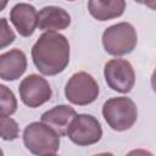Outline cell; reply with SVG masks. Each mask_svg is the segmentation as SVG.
Instances as JSON below:
<instances>
[{
  "label": "cell",
  "instance_id": "1",
  "mask_svg": "<svg viewBox=\"0 0 156 156\" xmlns=\"http://www.w3.org/2000/svg\"><path fill=\"white\" fill-rule=\"evenodd\" d=\"M68 39L56 32H44L32 48V60L44 76H56L66 69L69 62Z\"/></svg>",
  "mask_w": 156,
  "mask_h": 156
},
{
  "label": "cell",
  "instance_id": "2",
  "mask_svg": "<svg viewBox=\"0 0 156 156\" xmlns=\"http://www.w3.org/2000/svg\"><path fill=\"white\" fill-rule=\"evenodd\" d=\"M23 143L33 155L49 156L58 151L60 135L41 121L32 122L23 130Z\"/></svg>",
  "mask_w": 156,
  "mask_h": 156
},
{
  "label": "cell",
  "instance_id": "3",
  "mask_svg": "<svg viewBox=\"0 0 156 156\" xmlns=\"http://www.w3.org/2000/svg\"><path fill=\"white\" fill-rule=\"evenodd\" d=\"M102 116L111 129L116 132H124L132 128L136 122L138 108L130 98H111L104 102Z\"/></svg>",
  "mask_w": 156,
  "mask_h": 156
},
{
  "label": "cell",
  "instance_id": "4",
  "mask_svg": "<svg viewBox=\"0 0 156 156\" xmlns=\"http://www.w3.org/2000/svg\"><path fill=\"white\" fill-rule=\"evenodd\" d=\"M138 44L135 28L128 22H119L107 27L102 33V46L112 56H123L133 52Z\"/></svg>",
  "mask_w": 156,
  "mask_h": 156
},
{
  "label": "cell",
  "instance_id": "5",
  "mask_svg": "<svg viewBox=\"0 0 156 156\" xmlns=\"http://www.w3.org/2000/svg\"><path fill=\"white\" fill-rule=\"evenodd\" d=\"M100 89L98 82L88 72L80 71L74 73L65 87L66 99L78 106H87L96 100Z\"/></svg>",
  "mask_w": 156,
  "mask_h": 156
},
{
  "label": "cell",
  "instance_id": "6",
  "mask_svg": "<svg viewBox=\"0 0 156 156\" xmlns=\"http://www.w3.org/2000/svg\"><path fill=\"white\" fill-rule=\"evenodd\" d=\"M68 139L78 146L96 144L102 136V128L96 117L88 113H78L67 129Z\"/></svg>",
  "mask_w": 156,
  "mask_h": 156
},
{
  "label": "cell",
  "instance_id": "7",
  "mask_svg": "<svg viewBox=\"0 0 156 156\" xmlns=\"http://www.w3.org/2000/svg\"><path fill=\"white\" fill-rule=\"evenodd\" d=\"M104 77L108 88L127 94L135 84V72L132 63L124 58H112L105 63Z\"/></svg>",
  "mask_w": 156,
  "mask_h": 156
},
{
  "label": "cell",
  "instance_id": "8",
  "mask_svg": "<svg viewBox=\"0 0 156 156\" xmlns=\"http://www.w3.org/2000/svg\"><path fill=\"white\" fill-rule=\"evenodd\" d=\"M21 101L32 108L39 107L51 99L52 90L49 82L39 74H29L22 79L18 87Z\"/></svg>",
  "mask_w": 156,
  "mask_h": 156
},
{
  "label": "cell",
  "instance_id": "9",
  "mask_svg": "<svg viewBox=\"0 0 156 156\" xmlns=\"http://www.w3.org/2000/svg\"><path fill=\"white\" fill-rule=\"evenodd\" d=\"M10 22L15 26L21 37L28 38L38 27V12L30 4H16L10 11Z\"/></svg>",
  "mask_w": 156,
  "mask_h": 156
},
{
  "label": "cell",
  "instance_id": "10",
  "mask_svg": "<svg viewBox=\"0 0 156 156\" xmlns=\"http://www.w3.org/2000/svg\"><path fill=\"white\" fill-rule=\"evenodd\" d=\"M27 69L26 54L20 49H11L0 55V78L2 80H16Z\"/></svg>",
  "mask_w": 156,
  "mask_h": 156
},
{
  "label": "cell",
  "instance_id": "11",
  "mask_svg": "<svg viewBox=\"0 0 156 156\" xmlns=\"http://www.w3.org/2000/svg\"><path fill=\"white\" fill-rule=\"evenodd\" d=\"M69 13L58 6H45L38 12V28L45 32H56L68 28Z\"/></svg>",
  "mask_w": 156,
  "mask_h": 156
},
{
  "label": "cell",
  "instance_id": "12",
  "mask_svg": "<svg viewBox=\"0 0 156 156\" xmlns=\"http://www.w3.org/2000/svg\"><path fill=\"white\" fill-rule=\"evenodd\" d=\"M77 116L73 107L68 105H57L41 115V122L52 128L60 136L67 135V129L72 119Z\"/></svg>",
  "mask_w": 156,
  "mask_h": 156
},
{
  "label": "cell",
  "instance_id": "13",
  "mask_svg": "<svg viewBox=\"0 0 156 156\" xmlns=\"http://www.w3.org/2000/svg\"><path fill=\"white\" fill-rule=\"evenodd\" d=\"M90 15L98 21H108L123 15L126 10L124 0H90L88 1Z\"/></svg>",
  "mask_w": 156,
  "mask_h": 156
},
{
  "label": "cell",
  "instance_id": "14",
  "mask_svg": "<svg viewBox=\"0 0 156 156\" xmlns=\"http://www.w3.org/2000/svg\"><path fill=\"white\" fill-rule=\"evenodd\" d=\"M1 90V117H10L12 116L17 110V100L15 98V94L11 89H9L6 85H0Z\"/></svg>",
  "mask_w": 156,
  "mask_h": 156
},
{
  "label": "cell",
  "instance_id": "15",
  "mask_svg": "<svg viewBox=\"0 0 156 156\" xmlns=\"http://www.w3.org/2000/svg\"><path fill=\"white\" fill-rule=\"evenodd\" d=\"M0 133L2 140L12 141L18 138L20 129L17 122L11 117H1L0 118Z\"/></svg>",
  "mask_w": 156,
  "mask_h": 156
},
{
  "label": "cell",
  "instance_id": "16",
  "mask_svg": "<svg viewBox=\"0 0 156 156\" xmlns=\"http://www.w3.org/2000/svg\"><path fill=\"white\" fill-rule=\"evenodd\" d=\"M0 24H1V32H0V40H1V49H5L6 46H9L10 44H12L15 41V33L13 30L10 28L7 20L6 18H1L0 20Z\"/></svg>",
  "mask_w": 156,
  "mask_h": 156
},
{
  "label": "cell",
  "instance_id": "17",
  "mask_svg": "<svg viewBox=\"0 0 156 156\" xmlns=\"http://www.w3.org/2000/svg\"><path fill=\"white\" fill-rule=\"evenodd\" d=\"M126 156H154V155L145 149H135V150L129 151Z\"/></svg>",
  "mask_w": 156,
  "mask_h": 156
},
{
  "label": "cell",
  "instance_id": "18",
  "mask_svg": "<svg viewBox=\"0 0 156 156\" xmlns=\"http://www.w3.org/2000/svg\"><path fill=\"white\" fill-rule=\"evenodd\" d=\"M151 88H152V90L156 93V68L154 69V72H152V76H151Z\"/></svg>",
  "mask_w": 156,
  "mask_h": 156
},
{
  "label": "cell",
  "instance_id": "19",
  "mask_svg": "<svg viewBox=\"0 0 156 156\" xmlns=\"http://www.w3.org/2000/svg\"><path fill=\"white\" fill-rule=\"evenodd\" d=\"M144 5H146V6L151 7L152 10H155V11H156V1H147V2H144Z\"/></svg>",
  "mask_w": 156,
  "mask_h": 156
},
{
  "label": "cell",
  "instance_id": "20",
  "mask_svg": "<svg viewBox=\"0 0 156 156\" xmlns=\"http://www.w3.org/2000/svg\"><path fill=\"white\" fill-rule=\"evenodd\" d=\"M93 156H115V155L111 154V152H100V154H96V155H93Z\"/></svg>",
  "mask_w": 156,
  "mask_h": 156
},
{
  "label": "cell",
  "instance_id": "21",
  "mask_svg": "<svg viewBox=\"0 0 156 156\" xmlns=\"http://www.w3.org/2000/svg\"><path fill=\"white\" fill-rule=\"evenodd\" d=\"M49 156H57V155H56V154H55V155H49Z\"/></svg>",
  "mask_w": 156,
  "mask_h": 156
}]
</instances>
